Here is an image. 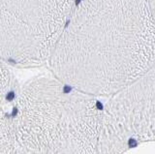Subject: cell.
<instances>
[{"instance_id":"1","label":"cell","mask_w":155,"mask_h":154,"mask_svg":"<svg viewBox=\"0 0 155 154\" xmlns=\"http://www.w3.org/2000/svg\"><path fill=\"white\" fill-rule=\"evenodd\" d=\"M48 64L81 92H118L155 66L149 0H78Z\"/></svg>"},{"instance_id":"2","label":"cell","mask_w":155,"mask_h":154,"mask_svg":"<svg viewBox=\"0 0 155 154\" xmlns=\"http://www.w3.org/2000/svg\"><path fill=\"white\" fill-rule=\"evenodd\" d=\"M52 77L1 93L0 154H96L103 107Z\"/></svg>"},{"instance_id":"3","label":"cell","mask_w":155,"mask_h":154,"mask_svg":"<svg viewBox=\"0 0 155 154\" xmlns=\"http://www.w3.org/2000/svg\"><path fill=\"white\" fill-rule=\"evenodd\" d=\"M78 0H0V51L7 64L48 62Z\"/></svg>"},{"instance_id":"4","label":"cell","mask_w":155,"mask_h":154,"mask_svg":"<svg viewBox=\"0 0 155 154\" xmlns=\"http://www.w3.org/2000/svg\"><path fill=\"white\" fill-rule=\"evenodd\" d=\"M155 142V66L110 96L103 107L96 154H124Z\"/></svg>"},{"instance_id":"5","label":"cell","mask_w":155,"mask_h":154,"mask_svg":"<svg viewBox=\"0 0 155 154\" xmlns=\"http://www.w3.org/2000/svg\"><path fill=\"white\" fill-rule=\"evenodd\" d=\"M149 4H150V9H151V13H152V16L155 21V0H149Z\"/></svg>"}]
</instances>
